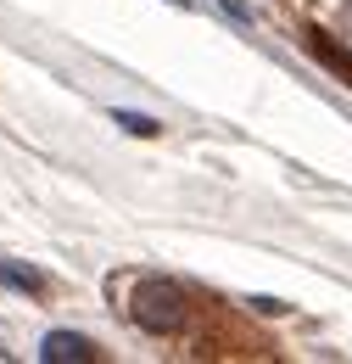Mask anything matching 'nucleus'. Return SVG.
I'll return each instance as SVG.
<instances>
[{
    "mask_svg": "<svg viewBox=\"0 0 352 364\" xmlns=\"http://www.w3.org/2000/svg\"><path fill=\"white\" fill-rule=\"evenodd\" d=\"M118 124H123L129 135H157V124H151V118H140V112H118Z\"/></svg>",
    "mask_w": 352,
    "mask_h": 364,
    "instance_id": "4",
    "label": "nucleus"
},
{
    "mask_svg": "<svg viewBox=\"0 0 352 364\" xmlns=\"http://www.w3.org/2000/svg\"><path fill=\"white\" fill-rule=\"evenodd\" d=\"M40 359H45V364H67V359H95V348H89L84 336H67V331H50V336H45V348H40Z\"/></svg>",
    "mask_w": 352,
    "mask_h": 364,
    "instance_id": "2",
    "label": "nucleus"
},
{
    "mask_svg": "<svg viewBox=\"0 0 352 364\" xmlns=\"http://www.w3.org/2000/svg\"><path fill=\"white\" fill-rule=\"evenodd\" d=\"M0 280L17 286V291H45V274L40 269H17V264H6V258H0Z\"/></svg>",
    "mask_w": 352,
    "mask_h": 364,
    "instance_id": "3",
    "label": "nucleus"
},
{
    "mask_svg": "<svg viewBox=\"0 0 352 364\" xmlns=\"http://www.w3.org/2000/svg\"><path fill=\"white\" fill-rule=\"evenodd\" d=\"M129 314L134 325H145L151 336H163V331H179L185 314H190V303H185V291L168 286V280H140L129 297Z\"/></svg>",
    "mask_w": 352,
    "mask_h": 364,
    "instance_id": "1",
    "label": "nucleus"
}]
</instances>
